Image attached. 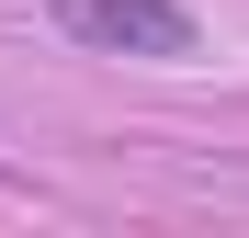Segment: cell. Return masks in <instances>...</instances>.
Instances as JSON below:
<instances>
[{
  "label": "cell",
  "mask_w": 249,
  "mask_h": 238,
  "mask_svg": "<svg viewBox=\"0 0 249 238\" xmlns=\"http://www.w3.org/2000/svg\"><path fill=\"white\" fill-rule=\"evenodd\" d=\"M57 34L91 57H147V68H181L204 46L193 0H57Z\"/></svg>",
  "instance_id": "cell-1"
}]
</instances>
